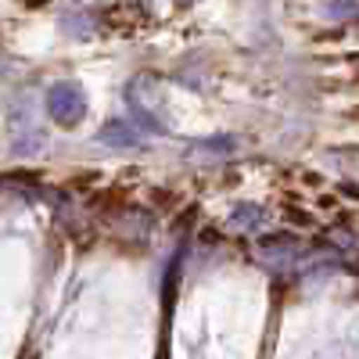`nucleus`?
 <instances>
[{
  "instance_id": "1",
  "label": "nucleus",
  "mask_w": 359,
  "mask_h": 359,
  "mask_svg": "<svg viewBox=\"0 0 359 359\" xmlns=\"http://www.w3.org/2000/svg\"><path fill=\"white\" fill-rule=\"evenodd\" d=\"M47 111L54 115V123L76 126L86 115V94L79 90V83H54L47 90Z\"/></svg>"
},
{
  "instance_id": "2",
  "label": "nucleus",
  "mask_w": 359,
  "mask_h": 359,
  "mask_svg": "<svg viewBox=\"0 0 359 359\" xmlns=\"http://www.w3.org/2000/svg\"><path fill=\"white\" fill-rule=\"evenodd\" d=\"M101 140L104 144H137V130L130 123H123V118H115V123H108L101 130Z\"/></svg>"
}]
</instances>
